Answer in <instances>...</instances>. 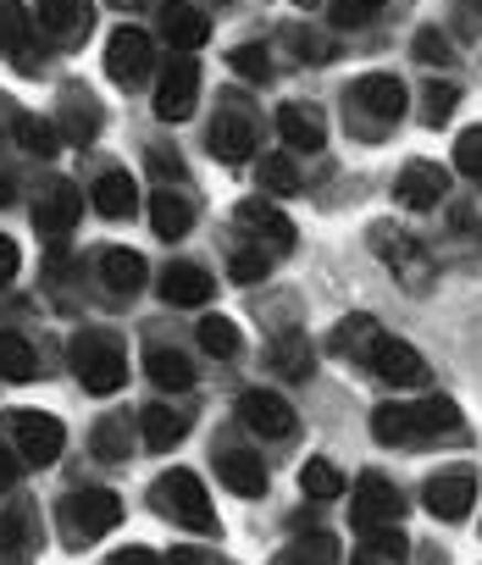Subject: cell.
<instances>
[{"mask_svg":"<svg viewBox=\"0 0 482 565\" xmlns=\"http://www.w3.org/2000/svg\"><path fill=\"white\" fill-rule=\"evenodd\" d=\"M150 504H156L161 515L183 521L189 532H216V510H211V499H205V482H200L194 471H167V477H156V488H150Z\"/></svg>","mask_w":482,"mask_h":565,"instance_id":"1","label":"cell"},{"mask_svg":"<svg viewBox=\"0 0 482 565\" xmlns=\"http://www.w3.org/2000/svg\"><path fill=\"white\" fill-rule=\"evenodd\" d=\"M117 521H122V499L106 493V488H78V493L62 499V537H67L73 548L106 537Z\"/></svg>","mask_w":482,"mask_h":565,"instance_id":"2","label":"cell"},{"mask_svg":"<svg viewBox=\"0 0 482 565\" xmlns=\"http://www.w3.org/2000/svg\"><path fill=\"white\" fill-rule=\"evenodd\" d=\"M73 372L89 394H117L128 383V361L106 333H78L73 339Z\"/></svg>","mask_w":482,"mask_h":565,"instance_id":"3","label":"cell"},{"mask_svg":"<svg viewBox=\"0 0 482 565\" xmlns=\"http://www.w3.org/2000/svg\"><path fill=\"white\" fill-rule=\"evenodd\" d=\"M12 433H18V455L29 466H51L67 449V427L45 411H12Z\"/></svg>","mask_w":482,"mask_h":565,"instance_id":"4","label":"cell"},{"mask_svg":"<svg viewBox=\"0 0 482 565\" xmlns=\"http://www.w3.org/2000/svg\"><path fill=\"white\" fill-rule=\"evenodd\" d=\"M150 56H156V45H150L144 29H117V34L106 40V73H111V84H122V89L144 84Z\"/></svg>","mask_w":482,"mask_h":565,"instance_id":"5","label":"cell"},{"mask_svg":"<svg viewBox=\"0 0 482 565\" xmlns=\"http://www.w3.org/2000/svg\"><path fill=\"white\" fill-rule=\"evenodd\" d=\"M399 510H405V499H399V488L388 482V477H361L355 482V499H350V521L361 526V532H372V526H394L399 521Z\"/></svg>","mask_w":482,"mask_h":565,"instance_id":"6","label":"cell"},{"mask_svg":"<svg viewBox=\"0 0 482 565\" xmlns=\"http://www.w3.org/2000/svg\"><path fill=\"white\" fill-rule=\"evenodd\" d=\"M194 100H200V67H194L189 56H178V62L161 73L156 117H161V122H183V117H194Z\"/></svg>","mask_w":482,"mask_h":565,"instance_id":"7","label":"cell"},{"mask_svg":"<svg viewBox=\"0 0 482 565\" xmlns=\"http://www.w3.org/2000/svg\"><path fill=\"white\" fill-rule=\"evenodd\" d=\"M78 216H84V194H78L73 183L56 178V183L40 189V200H34V227H40L45 238H67Z\"/></svg>","mask_w":482,"mask_h":565,"instance_id":"8","label":"cell"},{"mask_svg":"<svg viewBox=\"0 0 482 565\" xmlns=\"http://www.w3.org/2000/svg\"><path fill=\"white\" fill-rule=\"evenodd\" d=\"M421 499H427V510L438 521H465L471 504H476V477L471 471H443V477H432L421 488Z\"/></svg>","mask_w":482,"mask_h":565,"instance_id":"9","label":"cell"},{"mask_svg":"<svg viewBox=\"0 0 482 565\" xmlns=\"http://www.w3.org/2000/svg\"><path fill=\"white\" fill-rule=\"evenodd\" d=\"M238 416H245V427L261 433V438H289V433H294L289 399H283V394H267V388H250L245 399H238Z\"/></svg>","mask_w":482,"mask_h":565,"instance_id":"10","label":"cell"},{"mask_svg":"<svg viewBox=\"0 0 482 565\" xmlns=\"http://www.w3.org/2000/svg\"><path fill=\"white\" fill-rule=\"evenodd\" d=\"M350 106H361V111H372V117H383V122H399V111H405V84H399L394 73H366V78L350 84Z\"/></svg>","mask_w":482,"mask_h":565,"instance_id":"11","label":"cell"},{"mask_svg":"<svg viewBox=\"0 0 482 565\" xmlns=\"http://www.w3.org/2000/svg\"><path fill=\"white\" fill-rule=\"evenodd\" d=\"M372 372H377L383 383H394V388H416V383L427 377V361H421L405 339H388V333H383V344H377V355H372Z\"/></svg>","mask_w":482,"mask_h":565,"instance_id":"12","label":"cell"},{"mask_svg":"<svg viewBox=\"0 0 482 565\" xmlns=\"http://www.w3.org/2000/svg\"><path fill=\"white\" fill-rule=\"evenodd\" d=\"M211 295H216V282H211V271L194 266V260H178V266L161 271V300H167V306H205Z\"/></svg>","mask_w":482,"mask_h":565,"instance_id":"13","label":"cell"},{"mask_svg":"<svg viewBox=\"0 0 482 565\" xmlns=\"http://www.w3.org/2000/svg\"><path fill=\"white\" fill-rule=\"evenodd\" d=\"M394 194H399V205H410V211H432V205L449 194V178H443L432 161H410V167L399 172Z\"/></svg>","mask_w":482,"mask_h":565,"instance_id":"14","label":"cell"},{"mask_svg":"<svg viewBox=\"0 0 482 565\" xmlns=\"http://www.w3.org/2000/svg\"><path fill=\"white\" fill-rule=\"evenodd\" d=\"M89 23H95L89 0H40V29L56 40H78V34H89Z\"/></svg>","mask_w":482,"mask_h":565,"instance_id":"15","label":"cell"},{"mask_svg":"<svg viewBox=\"0 0 482 565\" xmlns=\"http://www.w3.org/2000/svg\"><path fill=\"white\" fill-rule=\"evenodd\" d=\"M161 34L178 51H200L211 40V18H200L194 7H183V0H167V7H161Z\"/></svg>","mask_w":482,"mask_h":565,"instance_id":"16","label":"cell"},{"mask_svg":"<svg viewBox=\"0 0 482 565\" xmlns=\"http://www.w3.org/2000/svg\"><path fill=\"white\" fill-rule=\"evenodd\" d=\"M278 134H283L289 150H306V156L328 145V128H322V117H317L311 106H283V111H278Z\"/></svg>","mask_w":482,"mask_h":565,"instance_id":"17","label":"cell"},{"mask_svg":"<svg viewBox=\"0 0 482 565\" xmlns=\"http://www.w3.org/2000/svg\"><path fill=\"white\" fill-rule=\"evenodd\" d=\"M89 200H95V211H100V216L122 222V216H133V205H139V183H133L128 172H106V178H95Z\"/></svg>","mask_w":482,"mask_h":565,"instance_id":"18","label":"cell"},{"mask_svg":"<svg viewBox=\"0 0 482 565\" xmlns=\"http://www.w3.org/2000/svg\"><path fill=\"white\" fill-rule=\"evenodd\" d=\"M216 477H222L233 493H245V499H261V493H267V466H261L256 455H245V449L222 455V460H216Z\"/></svg>","mask_w":482,"mask_h":565,"instance_id":"19","label":"cell"},{"mask_svg":"<svg viewBox=\"0 0 482 565\" xmlns=\"http://www.w3.org/2000/svg\"><path fill=\"white\" fill-rule=\"evenodd\" d=\"M238 222H245L250 233H267L278 255L294 249V222H289L278 205H267V200H245V205H238Z\"/></svg>","mask_w":482,"mask_h":565,"instance_id":"20","label":"cell"},{"mask_svg":"<svg viewBox=\"0 0 482 565\" xmlns=\"http://www.w3.org/2000/svg\"><path fill=\"white\" fill-rule=\"evenodd\" d=\"M211 150H216L222 161H245V156L256 150V128L238 117V111H222V117L211 122Z\"/></svg>","mask_w":482,"mask_h":565,"instance_id":"21","label":"cell"},{"mask_svg":"<svg viewBox=\"0 0 482 565\" xmlns=\"http://www.w3.org/2000/svg\"><path fill=\"white\" fill-rule=\"evenodd\" d=\"M62 134H67L73 145H84V139L100 134V106H95L89 89H67V95H62Z\"/></svg>","mask_w":482,"mask_h":565,"instance_id":"22","label":"cell"},{"mask_svg":"<svg viewBox=\"0 0 482 565\" xmlns=\"http://www.w3.org/2000/svg\"><path fill=\"white\" fill-rule=\"evenodd\" d=\"M377 344H383V328H377L372 317H344V322H339V333H333V350H339V355H350V361H366V366H372Z\"/></svg>","mask_w":482,"mask_h":565,"instance_id":"23","label":"cell"},{"mask_svg":"<svg viewBox=\"0 0 482 565\" xmlns=\"http://www.w3.org/2000/svg\"><path fill=\"white\" fill-rule=\"evenodd\" d=\"M100 277H106L111 295H128V300H133V295L144 289V260H139L133 249H106V255H100Z\"/></svg>","mask_w":482,"mask_h":565,"instance_id":"24","label":"cell"},{"mask_svg":"<svg viewBox=\"0 0 482 565\" xmlns=\"http://www.w3.org/2000/svg\"><path fill=\"white\" fill-rule=\"evenodd\" d=\"M405 554H410V543L394 526H372V532H361L355 565H405Z\"/></svg>","mask_w":482,"mask_h":565,"instance_id":"25","label":"cell"},{"mask_svg":"<svg viewBox=\"0 0 482 565\" xmlns=\"http://www.w3.org/2000/svg\"><path fill=\"white\" fill-rule=\"evenodd\" d=\"M189 222H194V211H189V200H183V194H172V189L150 194V227H156L161 238H183V233H189Z\"/></svg>","mask_w":482,"mask_h":565,"instance_id":"26","label":"cell"},{"mask_svg":"<svg viewBox=\"0 0 482 565\" xmlns=\"http://www.w3.org/2000/svg\"><path fill=\"white\" fill-rule=\"evenodd\" d=\"M0 377H7V383L40 377V355H34V344L23 333H0Z\"/></svg>","mask_w":482,"mask_h":565,"instance_id":"27","label":"cell"},{"mask_svg":"<svg viewBox=\"0 0 482 565\" xmlns=\"http://www.w3.org/2000/svg\"><path fill=\"white\" fill-rule=\"evenodd\" d=\"M144 372H150V383H156V388H178V394L194 383V366H189V355H178V350H161V344L144 355Z\"/></svg>","mask_w":482,"mask_h":565,"instance_id":"28","label":"cell"},{"mask_svg":"<svg viewBox=\"0 0 482 565\" xmlns=\"http://www.w3.org/2000/svg\"><path fill=\"white\" fill-rule=\"evenodd\" d=\"M139 422H144V444H150L156 455H167V449L183 444V433H189V416H178V411H167V405H150Z\"/></svg>","mask_w":482,"mask_h":565,"instance_id":"29","label":"cell"},{"mask_svg":"<svg viewBox=\"0 0 482 565\" xmlns=\"http://www.w3.org/2000/svg\"><path fill=\"white\" fill-rule=\"evenodd\" d=\"M372 438L377 444H410L416 438V411L410 405H377L372 411Z\"/></svg>","mask_w":482,"mask_h":565,"instance_id":"30","label":"cell"},{"mask_svg":"<svg viewBox=\"0 0 482 565\" xmlns=\"http://www.w3.org/2000/svg\"><path fill=\"white\" fill-rule=\"evenodd\" d=\"M416 411V438H432V433H460V405L454 399H421V405H410Z\"/></svg>","mask_w":482,"mask_h":565,"instance_id":"31","label":"cell"},{"mask_svg":"<svg viewBox=\"0 0 482 565\" xmlns=\"http://www.w3.org/2000/svg\"><path fill=\"white\" fill-rule=\"evenodd\" d=\"M272 366L283 372V377H311V344H306V333H278V344H272Z\"/></svg>","mask_w":482,"mask_h":565,"instance_id":"32","label":"cell"},{"mask_svg":"<svg viewBox=\"0 0 482 565\" xmlns=\"http://www.w3.org/2000/svg\"><path fill=\"white\" fill-rule=\"evenodd\" d=\"M95 460H128V416H106L89 438Z\"/></svg>","mask_w":482,"mask_h":565,"instance_id":"33","label":"cell"},{"mask_svg":"<svg viewBox=\"0 0 482 565\" xmlns=\"http://www.w3.org/2000/svg\"><path fill=\"white\" fill-rule=\"evenodd\" d=\"M300 488H306L311 499H339V493H344V471H339L333 460H306Z\"/></svg>","mask_w":482,"mask_h":565,"instance_id":"34","label":"cell"},{"mask_svg":"<svg viewBox=\"0 0 482 565\" xmlns=\"http://www.w3.org/2000/svg\"><path fill=\"white\" fill-rule=\"evenodd\" d=\"M200 344H205V355H238V328L227 322V317H205L200 322Z\"/></svg>","mask_w":482,"mask_h":565,"instance_id":"35","label":"cell"},{"mask_svg":"<svg viewBox=\"0 0 482 565\" xmlns=\"http://www.w3.org/2000/svg\"><path fill=\"white\" fill-rule=\"evenodd\" d=\"M29 532H34V515H29V504H12L7 515H0V548H7V554L29 548Z\"/></svg>","mask_w":482,"mask_h":565,"instance_id":"36","label":"cell"},{"mask_svg":"<svg viewBox=\"0 0 482 565\" xmlns=\"http://www.w3.org/2000/svg\"><path fill=\"white\" fill-rule=\"evenodd\" d=\"M18 145L29 150V156H56V128L51 122H40V117H18Z\"/></svg>","mask_w":482,"mask_h":565,"instance_id":"37","label":"cell"},{"mask_svg":"<svg viewBox=\"0 0 482 565\" xmlns=\"http://www.w3.org/2000/svg\"><path fill=\"white\" fill-rule=\"evenodd\" d=\"M278 565H339V548H333V537H306V543H294Z\"/></svg>","mask_w":482,"mask_h":565,"instance_id":"38","label":"cell"},{"mask_svg":"<svg viewBox=\"0 0 482 565\" xmlns=\"http://www.w3.org/2000/svg\"><path fill=\"white\" fill-rule=\"evenodd\" d=\"M0 45L29 51V12L18 7V0H0Z\"/></svg>","mask_w":482,"mask_h":565,"instance_id":"39","label":"cell"},{"mask_svg":"<svg viewBox=\"0 0 482 565\" xmlns=\"http://www.w3.org/2000/svg\"><path fill=\"white\" fill-rule=\"evenodd\" d=\"M261 189H267V194H294V189H300L294 161H289V156H267V161H261Z\"/></svg>","mask_w":482,"mask_h":565,"instance_id":"40","label":"cell"},{"mask_svg":"<svg viewBox=\"0 0 482 565\" xmlns=\"http://www.w3.org/2000/svg\"><path fill=\"white\" fill-rule=\"evenodd\" d=\"M227 62H233V73H238V78H256V84H267V78H272V56H267L261 45H238Z\"/></svg>","mask_w":482,"mask_h":565,"instance_id":"41","label":"cell"},{"mask_svg":"<svg viewBox=\"0 0 482 565\" xmlns=\"http://www.w3.org/2000/svg\"><path fill=\"white\" fill-rule=\"evenodd\" d=\"M454 167H460L465 178H482V128H465V134L454 139Z\"/></svg>","mask_w":482,"mask_h":565,"instance_id":"42","label":"cell"},{"mask_svg":"<svg viewBox=\"0 0 482 565\" xmlns=\"http://www.w3.org/2000/svg\"><path fill=\"white\" fill-rule=\"evenodd\" d=\"M267 266H272V255H267V249H245V255H233V282H261V277H267Z\"/></svg>","mask_w":482,"mask_h":565,"instance_id":"43","label":"cell"},{"mask_svg":"<svg viewBox=\"0 0 482 565\" xmlns=\"http://www.w3.org/2000/svg\"><path fill=\"white\" fill-rule=\"evenodd\" d=\"M454 100H460V89H454V84H427V122H432V128H438V122H449Z\"/></svg>","mask_w":482,"mask_h":565,"instance_id":"44","label":"cell"},{"mask_svg":"<svg viewBox=\"0 0 482 565\" xmlns=\"http://www.w3.org/2000/svg\"><path fill=\"white\" fill-rule=\"evenodd\" d=\"M416 56H421L427 67H438V62H449V40H443L438 29H421V34H416Z\"/></svg>","mask_w":482,"mask_h":565,"instance_id":"45","label":"cell"},{"mask_svg":"<svg viewBox=\"0 0 482 565\" xmlns=\"http://www.w3.org/2000/svg\"><path fill=\"white\" fill-rule=\"evenodd\" d=\"M18 266H23V255H18V244L0 233V282H12L18 277Z\"/></svg>","mask_w":482,"mask_h":565,"instance_id":"46","label":"cell"},{"mask_svg":"<svg viewBox=\"0 0 482 565\" xmlns=\"http://www.w3.org/2000/svg\"><path fill=\"white\" fill-rule=\"evenodd\" d=\"M150 167H156V178H183V161L167 150H150Z\"/></svg>","mask_w":482,"mask_h":565,"instance_id":"47","label":"cell"},{"mask_svg":"<svg viewBox=\"0 0 482 565\" xmlns=\"http://www.w3.org/2000/svg\"><path fill=\"white\" fill-rule=\"evenodd\" d=\"M111 565H167V559H161L156 548H122V554H117Z\"/></svg>","mask_w":482,"mask_h":565,"instance_id":"48","label":"cell"},{"mask_svg":"<svg viewBox=\"0 0 482 565\" xmlns=\"http://www.w3.org/2000/svg\"><path fill=\"white\" fill-rule=\"evenodd\" d=\"M18 471H23V466H18V455H12L7 444H0V493H7V488L18 482Z\"/></svg>","mask_w":482,"mask_h":565,"instance_id":"49","label":"cell"},{"mask_svg":"<svg viewBox=\"0 0 482 565\" xmlns=\"http://www.w3.org/2000/svg\"><path fill=\"white\" fill-rule=\"evenodd\" d=\"M167 565H216L211 554H200V548H172V559Z\"/></svg>","mask_w":482,"mask_h":565,"instance_id":"50","label":"cell"},{"mask_svg":"<svg viewBox=\"0 0 482 565\" xmlns=\"http://www.w3.org/2000/svg\"><path fill=\"white\" fill-rule=\"evenodd\" d=\"M350 7H355V12H366V18H372V12H377V7H383V0H350Z\"/></svg>","mask_w":482,"mask_h":565,"instance_id":"51","label":"cell"},{"mask_svg":"<svg viewBox=\"0 0 482 565\" xmlns=\"http://www.w3.org/2000/svg\"><path fill=\"white\" fill-rule=\"evenodd\" d=\"M0 200H7V183H0Z\"/></svg>","mask_w":482,"mask_h":565,"instance_id":"52","label":"cell"},{"mask_svg":"<svg viewBox=\"0 0 482 565\" xmlns=\"http://www.w3.org/2000/svg\"><path fill=\"white\" fill-rule=\"evenodd\" d=\"M117 7H128V0H117Z\"/></svg>","mask_w":482,"mask_h":565,"instance_id":"53","label":"cell"}]
</instances>
